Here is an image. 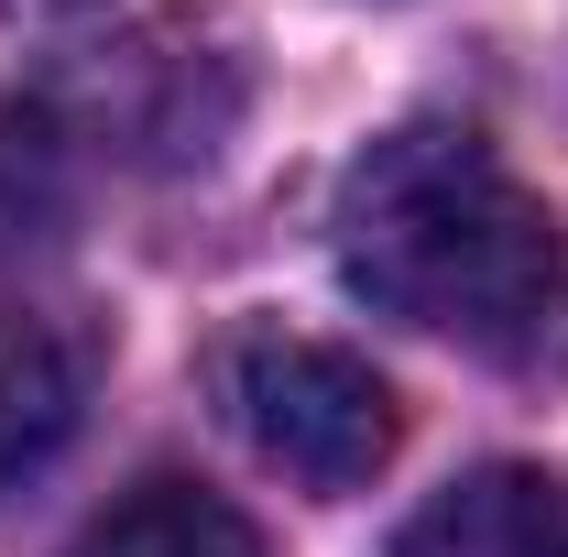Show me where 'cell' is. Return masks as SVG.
Instances as JSON below:
<instances>
[{
    "mask_svg": "<svg viewBox=\"0 0 568 557\" xmlns=\"http://www.w3.org/2000/svg\"><path fill=\"white\" fill-rule=\"evenodd\" d=\"M88 416V350L33 317V306H0V492H22Z\"/></svg>",
    "mask_w": 568,
    "mask_h": 557,
    "instance_id": "obj_4",
    "label": "cell"
},
{
    "mask_svg": "<svg viewBox=\"0 0 568 557\" xmlns=\"http://www.w3.org/2000/svg\"><path fill=\"white\" fill-rule=\"evenodd\" d=\"M230 416L241 437L306 492H361L394 459V383L339 340H295V328H252L230 350Z\"/></svg>",
    "mask_w": 568,
    "mask_h": 557,
    "instance_id": "obj_2",
    "label": "cell"
},
{
    "mask_svg": "<svg viewBox=\"0 0 568 557\" xmlns=\"http://www.w3.org/2000/svg\"><path fill=\"white\" fill-rule=\"evenodd\" d=\"M328 241L372 317H405L481 361H536L568 317V241L547 198L459 121H405L372 142L339 175Z\"/></svg>",
    "mask_w": 568,
    "mask_h": 557,
    "instance_id": "obj_1",
    "label": "cell"
},
{
    "mask_svg": "<svg viewBox=\"0 0 568 557\" xmlns=\"http://www.w3.org/2000/svg\"><path fill=\"white\" fill-rule=\"evenodd\" d=\"M394 557H568V482L525 470V459L459 470L448 492H426L405 514Z\"/></svg>",
    "mask_w": 568,
    "mask_h": 557,
    "instance_id": "obj_3",
    "label": "cell"
},
{
    "mask_svg": "<svg viewBox=\"0 0 568 557\" xmlns=\"http://www.w3.org/2000/svg\"><path fill=\"white\" fill-rule=\"evenodd\" d=\"M67 557H274L263 547V525L209 482H132L110 514H88V536Z\"/></svg>",
    "mask_w": 568,
    "mask_h": 557,
    "instance_id": "obj_5",
    "label": "cell"
}]
</instances>
